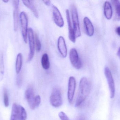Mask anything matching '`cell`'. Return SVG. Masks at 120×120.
<instances>
[{
	"label": "cell",
	"mask_w": 120,
	"mask_h": 120,
	"mask_svg": "<svg viewBox=\"0 0 120 120\" xmlns=\"http://www.w3.org/2000/svg\"><path fill=\"white\" fill-rule=\"evenodd\" d=\"M69 58L72 66L75 68L79 70L82 68V61L77 50L75 48L71 49L69 53Z\"/></svg>",
	"instance_id": "5b68a950"
},
{
	"label": "cell",
	"mask_w": 120,
	"mask_h": 120,
	"mask_svg": "<svg viewBox=\"0 0 120 120\" xmlns=\"http://www.w3.org/2000/svg\"><path fill=\"white\" fill-rule=\"evenodd\" d=\"M71 10L73 26L75 30V36L76 37H79L81 36V31L77 10L75 4H73L71 5Z\"/></svg>",
	"instance_id": "7a4b0ae2"
},
{
	"label": "cell",
	"mask_w": 120,
	"mask_h": 120,
	"mask_svg": "<svg viewBox=\"0 0 120 120\" xmlns=\"http://www.w3.org/2000/svg\"><path fill=\"white\" fill-rule=\"evenodd\" d=\"M76 87V80L73 77H70L68 80V100L70 103H72L73 101Z\"/></svg>",
	"instance_id": "9c48e42d"
},
{
	"label": "cell",
	"mask_w": 120,
	"mask_h": 120,
	"mask_svg": "<svg viewBox=\"0 0 120 120\" xmlns=\"http://www.w3.org/2000/svg\"><path fill=\"white\" fill-rule=\"evenodd\" d=\"M20 105L16 103L13 104L12 107L10 120H20Z\"/></svg>",
	"instance_id": "9a60e30c"
},
{
	"label": "cell",
	"mask_w": 120,
	"mask_h": 120,
	"mask_svg": "<svg viewBox=\"0 0 120 120\" xmlns=\"http://www.w3.org/2000/svg\"><path fill=\"white\" fill-rule=\"evenodd\" d=\"M27 37L29 39L30 51L28 55V61L30 62L34 58L35 52V42L34 31L31 28H29L27 31Z\"/></svg>",
	"instance_id": "8992f818"
},
{
	"label": "cell",
	"mask_w": 120,
	"mask_h": 120,
	"mask_svg": "<svg viewBox=\"0 0 120 120\" xmlns=\"http://www.w3.org/2000/svg\"><path fill=\"white\" fill-rule=\"evenodd\" d=\"M43 2L47 6H50L51 4V2L50 0H43Z\"/></svg>",
	"instance_id": "4316f807"
},
{
	"label": "cell",
	"mask_w": 120,
	"mask_h": 120,
	"mask_svg": "<svg viewBox=\"0 0 120 120\" xmlns=\"http://www.w3.org/2000/svg\"><path fill=\"white\" fill-rule=\"evenodd\" d=\"M35 97L34 89L32 87L30 86L25 91V97L30 107L32 110H34L36 108Z\"/></svg>",
	"instance_id": "ba28073f"
},
{
	"label": "cell",
	"mask_w": 120,
	"mask_h": 120,
	"mask_svg": "<svg viewBox=\"0 0 120 120\" xmlns=\"http://www.w3.org/2000/svg\"><path fill=\"white\" fill-rule=\"evenodd\" d=\"M58 115L61 120H69L66 114L64 112H60Z\"/></svg>",
	"instance_id": "cb8c5ba5"
},
{
	"label": "cell",
	"mask_w": 120,
	"mask_h": 120,
	"mask_svg": "<svg viewBox=\"0 0 120 120\" xmlns=\"http://www.w3.org/2000/svg\"><path fill=\"white\" fill-rule=\"evenodd\" d=\"M22 55L21 53H19L17 56L15 63V70L17 74L20 73L22 66Z\"/></svg>",
	"instance_id": "ac0fdd59"
},
{
	"label": "cell",
	"mask_w": 120,
	"mask_h": 120,
	"mask_svg": "<svg viewBox=\"0 0 120 120\" xmlns=\"http://www.w3.org/2000/svg\"><path fill=\"white\" fill-rule=\"evenodd\" d=\"M104 72L106 77L108 81V84L110 92L111 98H113L115 96V87L112 73L110 68L108 67H105Z\"/></svg>",
	"instance_id": "52a82bcc"
},
{
	"label": "cell",
	"mask_w": 120,
	"mask_h": 120,
	"mask_svg": "<svg viewBox=\"0 0 120 120\" xmlns=\"http://www.w3.org/2000/svg\"><path fill=\"white\" fill-rule=\"evenodd\" d=\"M83 22L86 34L89 36H92L94 33V28L92 23L87 17L84 18Z\"/></svg>",
	"instance_id": "5bb4252c"
},
{
	"label": "cell",
	"mask_w": 120,
	"mask_h": 120,
	"mask_svg": "<svg viewBox=\"0 0 120 120\" xmlns=\"http://www.w3.org/2000/svg\"><path fill=\"white\" fill-rule=\"evenodd\" d=\"M3 1L5 3H7L8 2V0H3Z\"/></svg>",
	"instance_id": "f546056e"
},
{
	"label": "cell",
	"mask_w": 120,
	"mask_h": 120,
	"mask_svg": "<svg viewBox=\"0 0 120 120\" xmlns=\"http://www.w3.org/2000/svg\"><path fill=\"white\" fill-rule=\"evenodd\" d=\"M53 18L55 23L60 27H63L64 22L60 10L56 6L52 5Z\"/></svg>",
	"instance_id": "30bf717a"
},
{
	"label": "cell",
	"mask_w": 120,
	"mask_h": 120,
	"mask_svg": "<svg viewBox=\"0 0 120 120\" xmlns=\"http://www.w3.org/2000/svg\"><path fill=\"white\" fill-rule=\"evenodd\" d=\"M41 63L42 67L44 70H48L50 68V63L49 57L47 53H44L42 56Z\"/></svg>",
	"instance_id": "d6986e66"
},
{
	"label": "cell",
	"mask_w": 120,
	"mask_h": 120,
	"mask_svg": "<svg viewBox=\"0 0 120 120\" xmlns=\"http://www.w3.org/2000/svg\"><path fill=\"white\" fill-rule=\"evenodd\" d=\"M58 48L60 54L63 58H65L67 55V48L64 38L62 36L59 37L58 40Z\"/></svg>",
	"instance_id": "4fadbf2b"
},
{
	"label": "cell",
	"mask_w": 120,
	"mask_h": 120,
	"mask_svg": "<svg viewBox=\"0 0 120 120\" xmlns=\"http://www.w3.org/2000/svg\"><path fill=\"white\" fill-rule=\"evenodd\" d=\"M13 4L14 8L13 12L14 30L15 31H16L17 30L18 27V22H19V1H13Z\"/></svg>",
	"instance_id": "7c38bea8"
},
{
	"label": "cell",
	"mask_w": 120,
	"mask_h": 120,
	"mask_svg": "<svg viewBox=\"0 0 120 120\" xmlns=\"http://www.w3.org/2000/svg\"><path fill=\"white\" fill-rule=\"evenodd\" d=\"M90 82L85 77H82L80 81L78 95L75 102V106L78 107L85 101L91 90Z\"/></svg>",
	"instance_id": "6da1fadb"
},
{
	"label": "cell",
	"mask_w": 120,
	"mask_h": 120,
	"mask_svg": "<svg viewBox=\"0 0 120 120\" xmlns=\"http://www.w3.org/2000/svg\"><path fill=\"white\" fill-rule=\"evenodd\" d=\"M34 42H35V45L36 46V50L37 51L39 52L41 49V43L37 34H36L34 37Z\"/></svg>",
	"instance_id": "7402d4cb"
},
{
	"label": "cell",
	"mask_w": 120,
	"mask_h": 120,
	"mask_svg": "<svg viewBox=\"0 0 120 120\" xmlns=\"http://www.w3.org/2000/svg\"><path fill=\"white\" fill-rule=\"evenodd\" d=\"M112 8L111 4L108 1L105 2L104 4V14L108 19H111L112 15Z\"/></svg>",
	"instance_id": "e0dca14e"
},
{
	"label": "cell",
	"mask_w": 120,
	"mask_h": 120,
	"mask_svg": "<svg viewBox=\"0 0 120 120\" xmlns=\"http://www.w3.org/2000/svg\"><path fill=\"white\" fill-rule=\"evenodd\" d=\"M116 31L117 34L120 37V27H118L116 28Z\"/></svg>",
	"instance_id": "83f0119b"
},
{
	"label": "cell",
	"mask_w": 120,
	"mask_h": 120,
	"mask_svg": "<svg viewBox=\"0 0 120 120\" xmlns=\"http://www.w3.org/2000/svg\"><path fill=\"white\" fill-rule=\"evenodd\" d=\"M50 100L51 105L55 108H58L62 105V95L60 89L57 87L53 89L50 97Z\"/></svg>",
	"instance_id": "3957f363"
},
{
	"label": "cell",
	"mask_w": 120,
	"mask_h": 120,
	"mask_svg": "<svg viewBox=\"0 0 120 120\" xmlns=\"http://www.w3.org/2000/svg\"><path fill=\"white\" fill-rule=\"evenodd\" d=\"M19 19L23 40L25 43H27L28 29V18L25 12L22 11L20 12L19 14Z\"/></svg>",
	"instance_id": "277c9868"
},
{
	"label": "cell",
	"mask_w": 120,
	"mask_h": 120,
	"mask_svg": "<svg viewBox=\"0 0 120 120\" xmlns=\"http://www.w3.org/2000/svg\"><path fill=\"white\" fill-rule=\"evenodd\" d=\"M41 98L40 96L37 95L35 97V105L36 108L38 107L41 104Z\"/></svg>",
	"instance_id": "d4e9b609"
},
{
	"label": "cell",
	"mask_w": 120,
	"mask_h": 120,
	"mask_svg": "<svg viewBox=\"0 0 120 120\" xmlns=\"http://www.w3.org/2000/svg\"><path fill=\"white\" fill-rule=\"evenodd\" d=\"M66 19L68 22V37L69 39L73 43H75L76 41V36L73 26L72 25L70 17L69 10L67 9L66 11Z\"/></svg>",
	"instance_id": "8fae6325"
},
{
	"label": "cell",
	"mask_w": 120,
	"mask_h": 120,
	"mask_svg": "<svg viewBox=\"0 0 120 120\" xmlns=\"http://www.w3.org/2000/svg\"><path fill=\"white\" fill-rule=\"evenodd\" d=\"M4 102L5 106L8 107L9 105V98L7 90L5 89L4 91Z\"/></svg>",
	"instance_id": "603a6c76"
},
{
	"label": "cell",
	"mask_w": 120,
	"mask_h": 120,
	"mask_svg": "<svg viewBox=\"0 0 120 120\" xmlns=\"http://www.w3.org/2000/svg\"><path fill=\"white\" fill-rule=\"evenodd\" d=\"M112 2L115 8L117 19L120 20V1L118 0H113Z\"/></svg>",
	"instance_id": "ffe728a7"
},
{
	"label": "cell",
	"mask_w": 120,
	"mask_h": 120,
	"mask_svg": "<svg viewBox=\"0 0 120 120\" xmlns=\"http://www.w3.org/2000/svg\"><path fill=\"white\" fill-rule=\"evenodd\" d=\"M22 77H21V75H19L17 78V85L18 87L21 86V85H22Z\"/></svg>",
	"instance_id": "484cf974"
},
{
	"label": "cell",
	"mask_w": 120,
	"mask_h": 120,
	"mask_svg": "<svg viewBox=\"0 0 120 120\" xmlns=\"http://www.w3.org/2000/svg\"><path fill=\"white\" fill-rule=\"evenodd\" d=\"M20 120H26L27 118V114L24 108L20 105Z\"/></svg>",
	"instance_id": "44dd1931"
},
{
	"label": "cell",
	"mask_w": 120,
	"mask_h": 120,
	"mask_svg": "<svg viewBox=\"0 0 120 120\" xmlns=\"http://www.w3.org/2000/svg\"><path fill=\"white\" fill-rule=\"evenodd\" d=\"M23 4L26 6L27 8L30 9L33 12L34 16L37 18L39 17L38 13V10L36 8L34 4L33 3V1L31 0H22Z\"/></svg>",
	"instance_id": "2e32d148"
},
{
	"label": "cell",
	"mask_w": 120,
	"mask_h": 120,
	"mask_svg": "<svg viewBox=\"0 0 120 120\" xmlns=\"http://www.w3.org/2000/svg\"><path fill=\"white\" fill-rule=\"evenodd\" d=\"M117 55L119 58H120V46L118 49V51L117 53Z\"/></svg>",
	"instance_id": "f1b7e54d"
}]
</instances>
